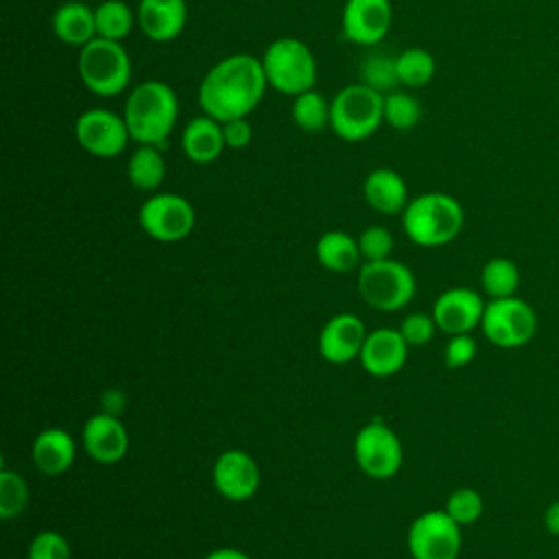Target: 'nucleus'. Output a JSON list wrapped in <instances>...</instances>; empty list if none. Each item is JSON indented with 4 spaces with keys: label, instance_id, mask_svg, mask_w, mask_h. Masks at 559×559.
<instances>
[{
    "label": "nucleus",
    "instance_id": "nucleus-1",
    "mask_svg": "<svg viewBox=\"0 0 559 559\" xmlns=\"http://www.w3.org/2000/svg\"><path fill=\"white\" fill-rule=\"evenodd\" d=\"M262 59L249 52H234L216 61L199 85V107L205 116L227 122L247 118L266 94Z\"/></svg>",
    "mask_w": 559,
    "mask_h": 559
},
{
    "label": "nucleus",
    "instance_id": "nucleus-2",
    "mask_svg": "<svg viewBox=\"0 0 559 559\" xmlns=\"http://www.w3.org/2000/svg\"><path fill=\"white\" fill-rule=\"evenodd\" d=\"M122 118L133 142L164 146L179 118V98L164 81H142L129 90Z\"/></svg>",
    "mask_w": 559,
    "mask_h": 559
},
{
    "label": "nucleus",
    "instance_id": "nucleus-3",
    "mask_svg": "<svg viewBox=\"0 0 559 559\" xmlns=\"http://www.w3.org/2000/svg\"><path fill=\"white\" fill-rule=\"evenodd\" d=\"M463 223V205L448 192H424L411 199L402 212V227L408 240L428 249L452 242Z\"/></svg>",
    "mask_w": 559,
    "mask_h": 559
},
{
    "label": "nucleus",
    "instance_id": "nucleus-4",
    "mask_svg": "<svg viewBox=\"0 0 559 559\" xmlns=\"http://www.w3.org/2000/svg\"><path fill=\"white\" fill-rule=\"evenodd\" d=\"M76 70L87 92L100 98H114L129 87L133 63L122 41L94 37L81 46Z\"/></svg>",
    "mask_w": 559,
    "mask_h": 559
},
{
    "label": "nucleus",
    "instance_id": "nucleus-5",
    "mask_svg": "<svg viewBox=\"0 0 559 559\" xmlns=\"http://www.w3.org/2000/svg\"><path fill=\"white\" fill-rule=\"evenodd\" d=\"M384 122V94L365 83L341 87L330 100V127L345 142L371 138Z\"/></svg>",
    "mask_w": 559,
    "mask_h": 559
},
{
    "label": "nucleus",
    "instance_id": "nucleus-6",
    "mask_svg": "<svg viewBox=\"0 0 559 559\" xmlns=\"http://www.w3.org/2000/svg\"><path fill=\"white\" fill-rule=\"evenodd\" d=\"M262 68L269 87L280 94L297 96L314 90L317 59L310 46L297 37H277L262 52Z\"/></svg>",
    "mask_w": 559,
    "mask_h": 559
},
{
    "label": "nucleus",
    "instance_id": "nucleus-7",
    "mask_svg": "<svg viewBox=\"0 0 559 559\" xmlns=\"http://www.w3.org/2000/svg\"><path fill=\"white\" fill-rule=\"evenodd\" d=\"M415 288L417 282L413 271L393 258L365 262L358 271L360 297L367 301V306L382 312L404 308L415 297Z\"/></svg>",
    "mask_w": 559,
    "mask_h": 559
},
{
    "label": "nucleus",
    "instance_id": "nucleus-8",
    "mask_svg": "<svg viewBox=\"0 0 559 559\" xmlns=\"http://www.w3.org/2000/svg\"><path fill=\"white\" fill-rule=\"evenodd\" d=\"M480 330L491 345L500 349H520L537 334V312L518 295L491 299L485 306Z\"/></svg>",
    "mask_w": 559,
    "mask_h": 559
},
{
    "label": "nucleus",
    "instance_id": "nucleus-9",
    "mask_svg": "<svg viewBox=\"0 0 559 559\" xmlns=\"http://www.w3.org/2000/svg\"><path fill=\"white\" fill-rule=\"evenodd\" d=\"M138 223L157 242H179L194 229L192 203L175 192H155L138 210Z\"/></svg>",
    "mask_w": 559,
    "mask_h": 559
},
{
    "label": "nucleus",
    "instance_id": "nucleus-10",
    "mask_svg": "<svg viewBox=\"0 0 559 559\" xmlns=\"http://www.w3.org/2000/svg\"><path fill=\"white\" fill-rule=\"evenodd\" d=\"M406 546L413 559H459L463 548L461 524L445 509L424 511L411 522Z\"/></svg>",
    "mask_w": 559,
    "mask_h": 559
},
{
    "label": "nucleus",
    "instance_id": "nucleus-11",
    "mask_svg": "<svg viewBox=\"0 0 559 559\" xmlns=\"http://www.w3.org/2000/svg\"><path fill=\"white\" fill-rule=\"evenodd\" d=\"M354 459L369 478H391L402 467V441L384 421H369L356 432Z\"/></svg>",
    "mask_w": 559,
    "mask_h": 559
},
{
    "label": "nucleus",
    "instance_id": "nucleus-12",
    "mask_svg": "<svg viewBox=\"0 0 559 559\" xmlns=\"http://www.w3.org/2000/svg\"><path fill=\"white\" fill-rule=\"evenodd\" d=\"M74 138L85 153L103 159L118 157L131 140L124 118L103 107L85 109L76 118Z\"/></svg>",
    "mask_w": 559,
    "mask_h": 559
},
{
    "label": "nucleus",
    "instance_id": "nucleus-13",
    "mask_svg": "<svg viewBox=\"0 0 559 559\" xmlns=\"http://www.w3.org/2000/svg\"><path fill=\"white\" fill-rule=\"evenodd\" d=\"M391 22V0H345L341 11L343 37L362 48L378 46L386 37Z\"/></svg>",
    "mask_w": 559,
    "mask_h": 559
},
{
    "label": "nucleus",
    "instance_id": "nucleus-14",
    "mask_svg": "<svg viewBox=\"0 0 559 559\" xmlns=\"http://www.w3.org/2000/svg\"><path fill=\"white\" fill-rule=\"evenodd\" d=\"M485 301L480 293L467 286L445 288L432 304V319L445 334H469L480 325Z\"/></svg>",
    "mask_w": 559,
    "mask_h": 559
},
{
    "label": "nucleus",
    "instance_id": "nucleus-15",
    "mask_svg": "<svg viewBox=\"0 0 559 559\" xmlns=\"http://www.w3.org/2000/svg\"><path fill=\"white\" fill-rule=\"evenodd\" d=\"M212 483L229 502H245L260 489V467L245 450H225L214 461Z\"/></svg>",
    "mask_w": 559,
    "mask_h": 559
},
{
    "label": "nucleus",
    "instance_id": "nucleus-16",
    "mask_svg": "<svg viewBox=\"0 0 559 559\" xmlns=\"http://www.w3.org/2000/svg\"><path fill=\"white\" fill-rule=\"evenodd\" d=\"M367 334L369 332L358 314L338 312L321 328L319 354L332 365H347L360 356Z\"/></svg>",
    "mask_w": 559,
    "mask_h": 559
},
{
    "label": "nucleus",
    "instance_id": "nucleus-17",
    "mask_svg": "<svg viewBox=\"0 0 559 559\" xmlns=\"http://www.w3.org/2000/svg\"><path fill=\"white\" fill-rule=\"evenodd\" d=\"M85 452L103 465L118 463L129 450V435L124 424L114 413H96L83 426Z\"/></svg>",
    "mask_w": 559,
    "mask_h": 559
},
{
    "label": "nucleus",
    "instance_id": "nucleus-18",
    "mask_svg": "<svg viewBox=\"0 0 559 559\" xmlns=\"http://www.w3.org/2000/svg\"><path fill=\"white\" fill-rule=\"evenodd\" d=\"M135 20L142 35L155 44L177 39L188 22L186 0H140Z\"/></svg>",
    "mask_w": 559,
    "mask_h": 559
},
{
    "label": "nucleus",
    "instance_id": "nucleus-19",
    "mask_svg": "<svg viewBox=\"0 0 559 559\" xmlns=\"http://www.w3.org/2000/svg\"><path fill=\"white\" fill-rule=\"evenodd\" d=\"M406 356L408 343L404 341L402 332L393 328H378L367 334L358 360L367 373L376 378H386L404 367Z\"/></svg>",
    "mask_w": 559,
    "mask_h": 559
},
{
    "label": "nucleus",
    "instance_id": "nucleus-20",
    "mask_svg": "<svg viewBox=\"0 0 559 559\" xmlns=\"http://www.w3.org/2000/svg\"><path fill=\"white\" fill-rule=\"evenodd\" d=\"M223 124L205 114L186 122L181 131V151L192 164H212L225 151Z\"/></svg>",
    "mask_w": 559,
    "mask_h": 559
},
{
    "label": "nucleus",
    "instance_id": "nucleus-21",
    "mask_svg": "<svg viewBox=\"0 0 559 559\" xmlns=\"http://www.w3.org/2000/svg\"><path fill=\"white\" fill-rule=\"evenodd\" d=\"M31 456H33L35 467L41 474L59 476L72 467L74 456H76V445L68 430L44 428L31 445Z\"/></svg>",
    "mask_w": 559,
    "mask_h": 559
},
{
    "label": "nucleus",
    "instance_id": "nucleus-22",
    "mask_svg": "<svg viewBox=\"0 0 559 559\" xmlns=\"http://www.w3.org/2000/svg\"><path fill=\"white\" fill-rule=\"evenodd\" d=\"M365 201L380 214H400L408 205V190L393 168H376L362 181Z\"/></svg>",
    "mask_w": 559,
    "mask_h": 559
},
{
    "label": "nucleus",
    "instance_id": "nucleus-23",
    "mask_svg": "<svg viewBox=\"0 0 559 559\" xmlns=\"http://www.w3.org/2000/svg\"><path fill=\"white\" fill-rule=\"evenodd\" d=\"M52 33L68 46H85L96 37L94 9L81 0H68L59 4L50 17Z\"/></svg>",
    "mask_w": 559,
    "mask_h": 559
},
{
    "label": "nucleus",
    "instance_id": "nucleus-24",
    "mask_svg": "<svg viewBox=\"0 0 559 559\" xmlns=\"http://www.w3.org/2000/svg\"><path fill=\"white\" fill-rule=\"evenodd\" d=\"M314 255L319 264L332 273H349L362 260L358 238H352L347 231L341 229H330L321 234L314 245Z\"/></svg>",
    "mask_w": 559,
    "mask_h": 559
},
{
    "label": "nucleus",
    "instance_id": "nucleus-25",
    "mask_svg": "<svg viewBox=\"0 0 559 559\" xmlns=\"http://www.w3.org/2000/svg\"><path fill=\"white\" fill-rule=\"evenodd\" d=\"M129 183L140 192H155L166 177V162L162 157V146L138 144L127 162Z\"/></svg>",
    "mask_w": 559,
    "mask_h": 559
},
{
    "label": "nucleus",
    "instance_id": "nucleus-26",
    "mask_svg": "<svg viewBox=\"0 0 559 559\" xmlns=\"http://www.w3.org/2000/svg\"><path fill=\"white\" fill-rule=\"evenodd\" d=\"M480 286H483V293L489 295L491 299L518 295V288H520L518 264L504 255L489 258L480 269Z\"/></svg>",
    "mask_w": 559,
    "mask_h": 559
},
{
    "label": "nucleus",
    "instance_id": "nucleus-27",
    "mask_svg": "<svg viewBox=\"0 0 559 559\" xmlns=\"http://www.w3.org/2000/svg\"><path fill=\"white\" fill-rule=\"evenodd\" d=\"M96 17V37L122 41L133 31L135 13L129 9L122 0H103L98 7H94Z\"/></svg>",
    "mask_w": 559,
    "mask_h": 559
},
{
    "label": "nucleus",
    "instance_id": "nucleus-28",
    "mask_svg": "<svg viewBox=\"0 0 559 559\" xmlns=\"http://www.w3.org/2000/svg\"><path fill=\"white\" fill-rule=\"evenodd\" d=\"M290 118L299 129L308 133L323 131L325 127H330V100L317 90L297 94L293 96Z\"/></svg>",
    "mask_w": 559,
    "mask_h": 559
},
{
    "label": "nucleus",
    "instance_id": "nucleus-29",
    "mask_svg": "<svg viewBox=\"0 0 559 559\" xmlns=\"http://www.w3.org/2000/svg\"><path fill=\"white\" fill-rule=\"evenodd\" d=\"M395 63H397L400 83L406 87H424L432 81L437 72L435 57L419 46L404 48L400 55H395Z\"/></svg>",
    "mask_w": 559,
    "mask_h": 559
},
{
    "label": "nucleus",
    "instance_id": "nucleus-30",
    "mask_svg": "<svg viewBox=\"0 0 559 559\" xmlns=\"http://www.w3.org/2000/svg\"><path fill=\"white\" fill-rule=\"evenodd\" d=\"M360 83L373 87L380 94H389L397 90L400 76H397V63L395 57L382 55V52H371L360 61Z\"/></svg>",
    "mask_w": 559,
    "mask_h": 559
},
{
    "label": "nucleus",
    "instance_id": "nucleus-31",
    "mask_svg": "<svg viewBox=\"0 0 559 559\" xmlns=\"http://www.w3.org/2000/svg\"><path fill=\"white\" fill-rule=\"evenodd\" d=\"M421 120L419 100L402 90H393L384 94V122L397 131L415 129Z\"/></svg>",
    "mask_w": 559,
    "mask_h": 559
},
{
    "label": "nucleus",
    "instance_id": "nucleus-32",
    "mask_svg": "<svg viewBox=\"0 0 559 559\" xmlns=\"http://www.w3.org/2000/svg\"><path fill=\"white\" fill-rule=\"evenodd\" d=\"M26 502H28L26 480L13 469H2L0 472V518L2 520L20 518Z\"/></svg>",
    "mask_w": 559,
    "mask_h": 559
},
{
    "label": "nucleus",
    "instance_id": "nucleus-33",
    "mask_svg": "<svg viewBox=\"0 0 559 559\" xmlns=\"http://www.w3.org/2000/svg\"><path fill=\"white\" fill-rule=\"evenodd\" d=\"M445 513L461 526H467V524H474L480 520L483 511H485V502H483V496L472 489V487H459L454 489L448 500H445Z\"/></svg>",
    "mask_w": 559,
    "mask_h": 559
},
{
    "label": "nucleus",
    "instance_id": "nucleus-34",
    "mask_svg": "<svg viewBox=\"0 0 559 559\" xmlns=\"http://www.w3.org/2000/svg\"><path fill=\"white\" fill-rule=\"evenodd\" d=\"M26 559H72V550L61 533L39 531L28 544Z\"/></svg>",
    "mask_w": 559,
    "mask_h": 559
},
{
    "label": "nucleus",
    "instance_id": "nucleus-35",
    "mask_svg": "<svg viewBox=\"0 0 559 559\" xmlns=\"http://www.w3.org/2000/svg\"><path fill=\"white\" fill-rule=\"evenodd\" d=\"M358 249H360V255L365 262L386 260V258H391V251H393V236L386 227L371 225L360 231Z\"/></svg>",
    "mask_w": 559,
    "mask_h": 559
},
{
    "label": "nucleus",
    "instance_id": "nucleus-36",
    "mask_svg": "<svg viewBox=\"0 0 559 559\" xmlns=\"http://www.w3.org/2000/svg\"><path fill=\"white\" fill-rule=\"evenodd\" d=\"M437 323L432 319V314H424V312H411L404 317L400 332L404 336V341L408 343V347H421L428 345L435 336Z\"/></svg>",
    "mask_w": 559,
    "mask_h": 559
},
{
    "label": "nucleus",
    "instance_id": "nucleus-37",
    "mask_svg": "<svg viewBox=\"0 0 559 559\" xmlns=\"http://www.w3.org/2000/svg\"><path fill=\"white\" fill-rule=\"evenodd\" d=\"M476 341L472 334H452L450 341L445 343V349H443V362L450 367V369H461V367H467L474 356H476Z\"/></svg>",
    "mask_w": 559,
    "mask_h": 559
},
{
    "label": "nucleus",
    "instance_id": "nucleus-38",
    "mask_svg": "<svg viewBox=\"0 0 559 559\" xmlns=\"http://www.w3.org/2000/svg\"><path fill=\"white\" fill-rule=\"evenodd\" d=\"M221 124H223V140H225L227 148L238 151V148H245L251 144L253 129L247 118H234V120H227Z\"/></svg>",
    "mask_w": 559,
    "mask_h": 559
},
{
    "label": "nucleus",
    "instance_id": "nucleus-39",
    "mask_svg": "<svg viewBox=\"0 0 559 559\" xmlns=\"http://www.w3.org/2000/svg\"><path fill=\"white\" fill-rule=\"evenodd\" d=\"M542 524H544V531L550 533L552 537H559V500H552L544 513H542Z\"/></svg>",
    "mask_w": 559,
    "mask_h": 559
},
{
    "label": "nucleus",
    "instance_id": "nucleus-40",
    "mask_svg": "<svg viewBox=\"0 0 559 559\" xmlns=\"http://www.w3.org/2000/svg\"><path fill=\"white\" fill-rule=\"evenodd\" d=\"M203 559H251V557L238 548H216L207 552Z\"/></svg>",
    "mask_w": 559,
    "mask_h": 559
}]
</instances>
